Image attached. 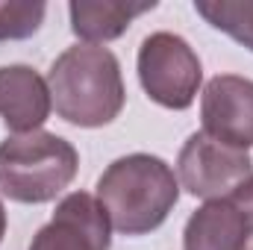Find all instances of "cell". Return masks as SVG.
I'll list each match as a JSON object with an SVG mask.
<instances>
[{"label": "cell", "mask_w": 253, "mask_h": 250, "mask_svg": "<svg viewBox=\"0 0 253 250\" xmlns=\"http://www.w3.org/2000/svg\"><path fill=\"white\" fill-rule=\"evenodd\" d=\"M200 121L209 138L236 147H253V80L239 74H218L200 94Z\"/></svg>", "instance_id": "8992f818"}, {"label": "cell", "mask_w": 253, "mask_h": 250, "mask_svg": "<svg viewBox=\"0 0 253 250\" xmlns=\"http://www.w3.org/2000/svg\"><path fill=\"white\" fill-rule=\"evenodd\" d=\"M47 3L42 0H0V42H21L39 33Z\"/></svg>", "instance_id": "7c38bea8"}, {"label": "cell", "mask_w": 253, "mask_h": 250, "mask_svg": "<svg viewBox=\"0 0 253 250\" xmlns=\"http://www.w3.org/2000/svg\"><path fill=\"white\" fill-rule=\"evenodd\" d=\"M80 171L77 147L47 129L0 141V194L15 203H50Z\"/></svg>", "instance_id": "3957f363"}, {"label": "cell", "mask_w": 253, "mask_h": 250, "mask_svg": "<svg viewBox=\"0 0 253 250\" xmlns=\"http://www.w3.org/2000/svg\"><path fill=\"white\" fill-rule=\"evenodd\" d=\"M109 218L94 194L71 191L56 203L53 218L33 236L30 250H109Z\"/></svg>", "instance_id": "52a82bcc"}, {"label": "cell", "mask_w": 253, "mask_h": 250, "mask_svg": "<svg viewBox=\"0 0 253 250\" xmlns=\"http://www.w3.org/2000/svg\"><path fill=\"white\" fill-rule=\"evenodd\" d=\"M156 9V0H71L68 3V15H71V30L77 39H83L85 44H103L112 39H121L129 24Z\"/></svg>", "instance_id": "30bf717a"}, {"label": "cell", "mask_w": 253, "mask_h": 250, "mask_svg": "<svg viewBox=\"0 0 253 250\" xmlns=\"http://www.w3.org/2000/svg\"><path fill=\"white\" fill-rule=\"evenodd\" d=\"M233 197L239 200V206H242V212H245V230H248L245 250H253V180H251V183H245V186L239 188Z\"/></svg>", "instance_id": "4fadbf2b"}, {"label": "cell", "mask_w": 253, "mask_h": 250, "mask_svg": "<svg viewBox=\"0 0 253 250\" xmlns=\"http://www.w3.org/2000/svg\"><path fill=\"white\" fill-rule=\"evenodd\" d=\"M94 197L115 233L147 236L174 212L180 200V180L165 159L153 153H129L100 174Z\"/></svg>", "instance_id": "6da1fadb"}, {"label": "cell", "mask_w": 253, "mask_h": 250, "mask_svg": "<svg viewBox=\"0 0 253 250\" xmlns=\"http://www.w3.org/2000/svg\"><path fill=\"white\" fill-rule=\"evenodd\" d=\"M138 83L144 94L174 112L189 109L203 83V65L183 36L159 30L150 33L138 47Z\"/></svg>", "instance_id": "277c9868"}, {"label": "cell", "mask_w": 253, "mask_h": 250, "mask_svg": "<svg viewBox=\"0 0 253 250\" xmlns=\"http://www.w3.org/2000/svg\"><path fill=\"white\" fill-rule=\"evenodd\" d=\"M53 100L47 80L30 65L0 68V118L12 135H27L42 129L50 118Z\"/></svg>", "instance_id": "ba28073f"}, {"label": "cell", "mask_w": 253, "mask_h": 250, "mask_svg": "<svg viewBox=\"0 0 253 250\" xmlns=\"http://www.w3.org/2000/svg\"><path fill=\"white\" fill-rule=\"evenodd\" d=\"M194 12L253 53V0H194Z\"/></svg>", "instance_id": "8fae6325"}, {"label": "cell", "mask_w": 253, "mask_h": 250, "mask_svg": "<svg viewBox=\"0 0 253 250\" xmlns=\"http://www.w3.org/2000/svg\"><path fill=\"white\" fill-rule=\"evenodd\" d=\"M177 180L191 197L221 200L253 180V159L248 150L227 147L206 132H191L177 156Z\"/></svg>", "instance_id": "5b68a950"}, {"label": "cell", "mask_w": 253, "mask_h": 250, "mask_svg": "<svg viewBox=\"0 0 253 250\" xmlns=\"http://www.w3.org/2000/svg\"><path fill=\"white\" fill-rule=\"evenodd\" d=\"M47 88L56 115L85 129L112 124L126 103L121 62L100 44H74L59 53L50 65Z\"/></svg>", "instance_id": "7a4b0ae2"}, {"label": "cell", "mask_w": 253, "mask_h": 250, "mask_svg": "<svg viewBox=\"0 0 253 250\" xmlns=\"http://www.w3.org/2000/svg\"><path fill=\"white\" fill-rule=\"evenodd\" d=\"M6 236V209H3V200H0V242Z\"/></svg>", "instance_id": "5bb4252c"}, {"label": "cell", "mask_w": 253, "mask_h": 250, "mask_svg": "<svg viewBox=\"0 0 253 250\" xmlns=\"http://www.w3.org/2000/svg\"><path fill=\"white\" fill-rule=\"evenodd\" d=\"M245 212L233 194L206 200L189 215L183 230V250H245Z\"/></svg>", "instance_id": "9c48e42d"}]
</instances>
